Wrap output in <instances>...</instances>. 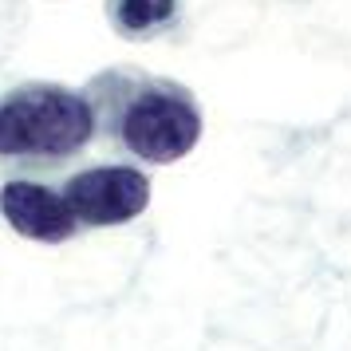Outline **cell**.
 Instances as JSON below:
<instances>
[{"instance_id":"obj_3","label":"cell","mask_w":351,"mask_h":351,"mask_svg":"<svg viewBox=\"0 0 351 351\" xmlns=\"http://www.w3.org/2000/svg\"><path fill=\"white\" fill-rule=\"evenodd\" d=\"M64 202L87 229L123 225L150 206V178L134 166H91L64 182Z\"/></svg>"},{"instance_id":"obj_5","label":"cell","mask_w":351,"mask_h":351,"mask_svg":"<svg viewBox=\"0 0 351 351\" xmlns=\"http://www.w3.org/2000/svg\"><path fill=\"white\" fill-rule=\"evenodd\" d=\"M178 16V0H107V20L123 40H158Z\"/></svg>"},{"instance_id":"obj_1","label":"cell","mask_w":351,"mask_h":351,"mask_svg":"<svg viewBox=\"0 0 351 351\" xmlns=\"http://www.w3.org/2000/svg\"><path fill=\"white\" fill-rule=\"evenodd\" d=\"M83 103L103 146L150 166L186 158L202 138V111L193 91L143 67H103L87 80Z\"/></svg>"},{"instance_id":"obj_2","label":"cell","mask_w":351,"mask_h":351,"mask_svg":"<svg viewBox=\"0 0 351 351\" xmlns=\"http://www.w3.org/2000/svg\"><path fill=\"white\" fill-rule=\"evenodd\" d=\"M91 138V111L71 87L32 80L0 95V174L8 182L64 174Z\"/></svg>"},{"instance_id":"obj_4","label":"cell","mask_w":351,"mask_h":351,"mask_svg":"<svg viewBox=\"0 0 351 351\" xmlns=\"http://www.w3.org/2000/svg\"><path fill=\"white\" fill-rule=\"evenodd\" d=\"M0 213L20 237L60 245L75 237V213L67 209L64 193H56L44 182H4L0 186Z\"/></svg>"}]
</instances>
